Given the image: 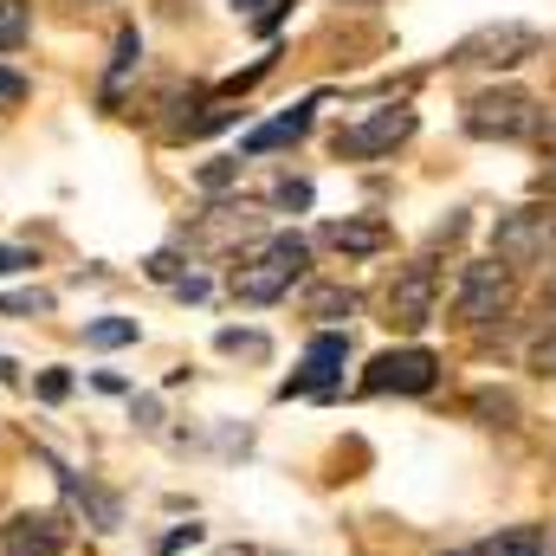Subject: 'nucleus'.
Instances as JSON below:
<instances>
[{
    "label": "nucleus",
    "instance_id": "nucleus-29",
    "mask_svg": "<svg viewBox=\"0 0 556 556\" xmlns=\"http://www.w3.org/2000/svg\"><path fill=\"white\" fill-rule=\"evenodd\" d=\"M544 544H551V556H556V531H544Z\"/></svg>",
    "mask_w": 556,
    "mask_h": 556
},
{
    "label": "nucleus",
    "instance_id": "nucleus-10",
    "mask_svg": "<svg viewBox=\"0 0 556 556\" xmlns=\"http://www.w3.org/2000/svg\"><path fill=\"white\" fill-rule=\"evenodd\" d=\"M59 551H65L59 518H13V525H0V556H59Z\"/></svg>",
    "mask_w": 556,
    "mask_h": 556
},
{
    "label": "nucleus",
    "instance_id": "nucleus-14",
    "mask_svg": "<svg viewBox=\"0 0 556 556\" xmlns=\"http://www.w3.org/2000/svg\"><path fill=\"white\" fill-rule=\"evenodd\" d=\"M472 556H551V544H544L538 525H518V531H498V538L472 544Z\"/></svg>",
    "mask_w": 556,
    "mask_h": 556
},
{
    "label": "nucleus",
    "instance_id": "nucleus-19",
    "mask_svg": "<svg viewBox=\"0 0 556 556\" xmlns=\"http://www.w3.org/2000/svg\"><path fill=\"white\" fill-rule=\"evenodd\" d=\"M214 343H220L227 356H253V363H266V356H273V343H266L260 330H220Z\"/></svg>",
    "mask_w": 556,
    "mask_h": 556
},
{
    "label": "nucleus",
    "instance_id": "nucleus-8",
    "mask_svg": "<svg viewBox=\"0 0 556 556\" xmlns=\"http://www.w3.org/2000/svg\"><path fill=\"white\" fill-rule=\"evenodd\" d=\"M433 382H440V356L408 343V350H382V356L363 369L356 389H363V395H427Z\"/></svg>",
    "mask_w": 556,
    "mask_h": 556
},
{
    "label": "nucleus",
    "instance_id": "nucleus-4",
    "mask_svg": "<svg viewBox=\"0 0 556 556\" xmlns=\"http://www.w3.org/2000/svg\"><path fill=\"white\" fill-rule=\"evenodd\" d=\"M433 311H440V273H433V260L402 266L395 285L382 291V324H389V330H402V337L427 330V324H433Z\"/></svg>",
    "mask_w": 556,
    "mask_h": 556
},
{
    "label": "nucleus",
    "instance_id": "nucleus-20",
    "mask_svg": "<svg viewBox=\"0 0 556 556\" xmlns=\"http://www.w3.org/2000/svg\"><path fill=\"white\" fill-rule=\"evenodd\" d=\"M531 369H538L544 382H556V317H551V330L531 343Z\"/></svg>",
    "mask_w": 556,
    "mask_h": 556
},
{
    "label": "nucleus",
    "instance_id": "nucleus-2",
    "mask_svg": "<svg viewBox=\"0 0 556 556\" xmlns=\"http://www.w3.org/2000/svg\"><path fill=\"white\" fill-rule=\"evenodd\" d=\"M304 266H311V247L298 240V233H273V240H260L240 266H233V298L240 304H278L298 278H304Z\"/></svg>",
    "mask_w": 556,
    "mask_h": 556
},
{
    "label": "nucleus",
    "instance_id": "nucleus-17",
    "mask_svg": "<svg viewBox=\"0 0 556 556\" xmlns=\"http://www.w3.org/2000/svg\"><path fill=\"white\" fill-rule=\"evenodd\" d=\"M85 343L91 350H124V343H137V317H98V324H85Z\"/></svg>",
    "mask_w": 556,
    "mask_h": 556
},
{
    "label": "nucleus",
    "instance_id": "nucleus-5",
    "mask_svg": "<svg viewBox=\"0 0 556 556\" xmlns=\"http://www.w3.org/2000/svg\"><path fill=\"white\" fill-rule=\"evenodd\" d=\"M538 52H544V33H531V26H518V20H505V26H479L472 39H459L446 65H479V72H511V65H525V59H538Z\"/></svg>",
    "mask_w": 556,
    "mask_h": 556
},
{
    "label": "nucleus",
    "instance_id": "nucleus-9",
    "mask_svg": "<svg viewBox=\"0 0 556 556\" xmlns=\"http://www.w3.org/2000/svg\"><path fill=\"white\" fill-rule=\"evenodd\" d=\"M343 363H350V330H324V337H311L304 369L278 382V402H291V395H337Z\"/></svg>",
    "mask_w": 556,
    "mask_h": 556
},
{
    "label": "nucleus",
    "instance_id": "nucleus-7",
    "mask_svg": "<svg viewBox=\"0 0 556 556\" xmlns=\"http://www.w3.org/2000/svg\"><path fill=\"white\" fill-rule=\"evenodd\" d=\"M415 137V111L408 104H389V111H376V117H363V124H343L330 149L343 155V162H376V155H395L402 142Z\"/></svg>",
    "mask_w": 556,
    "mask_h": 556
},
{
    "label": "nucleus",
    "instance_id": "nucleus-22",
    "mask_svg": "<svg viewBox=\"0 0 556 556\" xmlns=\"http://www.w3.org/2000/svg\"><path fill=\"white\" fill-rule=\"evenodd\" d=\"M273 207H311V181H278Z\"/></svg>",
    "mask_w": 556,
    "mask_h": 556
},
{
    "label": "nucleus",
    "instance_id": "nucleus-30",
    "mask_svg": "<svg viewBox=\"0 0 556 556\" xmlns=\"http://www.w3.org/2000/svg\"><path fill=\"white\" fill-rule=\"evenodd\" d=\"M72 7H98V0H72Z\"/></svg>",
    "mask_w": 556,
    "mask_h": 556
},
{
    "label": "nucleus",
    "instance_id": "nucleus-6",
    "mask_svg": "<svg viewBox=\"0 0 556 556\" xmlns=\"http://www.w3.org/2000/svg\"><path fill=\"white\" fill-rule=\"evenodd\" d=\"M511 311V273L498 266V260H472V266H459V291H453V317L459 324H498Z\"/></svg>",
    "mask_w": 556,
    "mask_h": 556
},
{
    "label": "nucleus",
    "instance_id": "nucleus-11",
    "mask_svg": "<svg viewBox=\"0 0 556 556\" xmlns=\"http://www.w3.org/2000/svg\"><path fill=\"white\" fill-rule=\"evenodd\" d=\"M324 247H337V253H350V260H369V253H389L395 233H389L382 220H330V227H324Z\"/></svg>",
    "mask_w": 556,
    "mask_h": 556
},
{
    "label": "nucleus",
    "instance_id": "nucleus-32",
    "mask_svg": "<svg viewBox=\"0 0 556 556\" xmlns=\"http://www.w3.org/2000/svg\"><path fill=\"white\" fill-rule=\"evenodd\" d=\"M551 142H556V124H551Z\"/></svg>",
    "mask_w": 556,
    "mask_h": 556
},
{
    "label": "nucleus",
    "instance_id": "nucleus-16",
    "mask_svg": "<svg viewBox=\"0 0 556 556\" xmlns=\"http://www.w3.org/2000/svg\"><path fill=\"white\" fill-rule=\"evenodd\" d=\"M33 39V7L26 0H0V52H20Z\"/></svg>",
    "mask_w": 556,
    "mask_h": 556
},
{
    "label": "nucleus",
    "instance_id": "nucleus-21",
    "mask_svg": "<svg viewBox=\"0 0 556 556\" xmlns=\"http://www.w3.org/2000/svg\"><path fill=\"white\" fill-rule=\"evenodd\" d=\"M0 311L7 317H39V311H52V298L46 291H13V298H0Z\"/></svg>",
    "mask_w": 556,
    "mask_h": 556
},
{
    "label": "nucleus",
    "instance_id": "nucleus-18",
    "mask_svg": "<svg viewBox=\"0 0 556 556\" xmlns=\"http://www.w3.org/2000/svg\"><path fill=\"white\" fill-rule=\"evenodd\" d=\"M472 415H485V427H518V402L505 389H479L472 395Z\"/></svg>",
    "mask_w": 556,
    "mask_h": 556
},
{
    "label": "nucleus",
    "instance_id": "nucleus-3",
    "mask_svg": "<svg viewBox=\"0 0 556 556\" xmlns=\"http://www.w3.org/2000/svg\"><path fill=\"white\" fill-rule=\"evenodd\" d=\"M492 260L505 273H531L556 260V207H511L492 227Z\"/></svg>",
    "mask_w": 556,
    "mask_h": 556
},
{
    "label": "nucleus",
    "instance_id": "nucleus-1",
    "mask_svg": "<svg viewBox=\"0 0 556 556\" xmlns=\"http://www.w3.org/2000/svg\"><path fill=\"white\" fill-rule=\"evenodd\" d=\"M544 130H551V111H544L531 91H518V85H492V91L466 98V137H479V142H538Z\"/></svg>",
    "mask_w": 556,
    "mask_h": 556
},
{
    "label": "nucleus",
    "instance_id": "nucleus-25",
    "mask_svg": "<svg viewBox=\"0 0 556 556\" xmlns=\"http://www.w3.org/2000/svg\"><path fill=\"white\" fill-rule=\"evenodd\" d=\"M65 389H72V376H59V369L39 376V395H46V402H65Z\"/></svg>",
    "mask_w": 556,
    "mask_h": 556
},
{
    "label": "nucleus",
    "instance_id": "nucleus-15",
    "mask_svg": "<svg viewBox=\"0 0 556 556\" xmlns=\"http://www.w3.org/2000/svg\"><path fill=\"white\" fill-rule=\"evenodd\" d=\"M142 65V39H137V26H124L117 33V52H111V78H104V104H117V91L130 85V72Z\"/></svg>",
    "mask_w": 556,
    "mask_h": 556
},
{
    "label": "nucleus",
    "instance_id": "nucleus-31",
    "mask_svg": "<svg viewBox=\"0 0 556 556\" xmlns=\"http://www.w3.org/2000/svg\"><path fill=\"white\" fill-rule=\"evenodd\" d=\"M446 556H472V551H446Z\"/></svg>",
    "mask_w": 556,
    "mask_h": 556
},
{
    "label": "nucleus",
    "instance_id": "nucleus-12",
    "mask_svg": "<svg viewBox=\"0 0 556 556\" xmlns=\"http://www.w3.org/2000/svg\"><path fill=\"white\" fill-rule=\"evenodd\" d=\"M311 111H317V98H304V104H291L285 117H273V124H260L253 137L240 142L247 155H266V149H285V142H298L304 130H311Z\"/></svg>",
    "mask_w": 556,
    "mask_h": 556
},
{
    "label": "nucleus",
    "instance_id": "nucleus-13",
    "mask_svg": "<svg viewBox=\"0 0 556 556\" xmlns=\"http://www.w3.org/2000/svg\"><path fill=\"white\" fill-rule=\"evenodd\" d=\"M304 311H311L317 324H350V317H356V291H350V285H311V291H304Z\"/></svg>",
    "mask_w": 556,
    "mask_h": 556
},
{
    "label": "nucleus",
    "instance_id": "nucleus-26",
    "mask_svg": "<svg viewBox=\"0 0 556 556\" xmlns=\"http://www.w3.org/2000/svg\"><path fill=\"white\" fill-rule=\"evenodd\" d=\"M181 273V260H175V253H155V260H149V278H175Z\"/></svg>",
    "mask_w": 556,
    "mask_h": 556
},
{
    "label": "nucleus",
    "instance_id": "nucleus-23",
    "mask_svg": "<svg viewBox=\"0 0 556 556\" xmlns=\"http://www.w3.org/2000/svg\"><path fill=\"white\" fill-rule=\"evenodd\" d=\"M39 260L26 253V247H0V278H13V273H33Z\"/></svg>",
    "mask_w": 556,
    "mask_h": 556
},
{
    "label": "nucleus",
    "instance_id": "nucleus-27",
    "mask_svg": "<svg viewBox=\"0 0 556 556\" xmlns=\"http://www.w3.org/2000/svg\"><path fill=\"white\" fill-rule=\"evenodd\" d=\"M181 544H201V525H188V531H175V538H162V551H181Z\"/></svg>",
    "mask_w": 556,
    "mask_h": 556
},
{
    "label": "nucleus",
    "instance_id": "nucleus-24",
    "mask_svg": "<svg viewBox=\"0 0 556 556\" xmlns=\"http://www.w3.org/2000/svg\"><path fill=\"white\" fill-rule=\"evenodd\" d=\"M13 104H26V78L20 72H0V111H13Z\"/></svg>",
    "mask_w": 556,
    "mask_h": 556
},
{
    "label": "nucleus",
    "instance_id": "nucleus-28",
    "mask_svg": "<svg viewBox=\"0 0 556 556\" xmlns=\"http://www.w3.org/2000/svg\"><path fill=\"white\" fill-rule=\"evenodd\" d=\"M544 188H551V194H556V162H551V168H544Z\"/></svg>",
    "mask_w": 556,
    "mask_h": 556
}]
</instances>
